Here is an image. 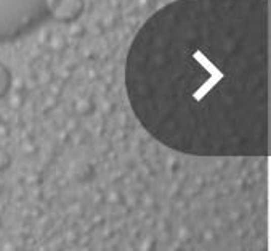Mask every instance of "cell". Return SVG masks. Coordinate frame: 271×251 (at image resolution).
I'll use <instances>...</instances> for the list:
<instances>
[{"mask_svg": "<svg viewBox=\"0 0 271 251\" xmlns=\"http://www.w3.org/2000/svg\"><path fill=\"white\" fill-rule=\"evenodd\" d=\"M48 7L58 19L67 21L79 15L82 10V0H48Z\"/></svg>", "mask_w": 271, "mask_h": 251, "instance_id": "2", "label": "cell"}, {"mask_svg": "<svg viewBox=\"0 0 271 251\" xmlns=\"http://www.w3.org/2000/svg\"><path fill=\"white\" fill-rule=\"evenodd\" d=\"M10 82H12V76H10V71L7 70V66L4 63H0V97H4L10 87Z\"/></svg>", "mask_w": 271, "mask_h": 251, "instance_id": "3", "label": "cell"}, {"mask_svg": "<svg viewBox=\"0 0 271 251\" xmlns=\"http://www.w3.org/2000/svg\"><path fill=\"white\" fill-rule=\"evenodd\" d=\"M269 0H173L132 41L125 89L167 148L268 156Z\"/></svg>", "mask_w": 271, "mask_h": 251, "instance_id": "1", "label": "cell"}]
</instances>
